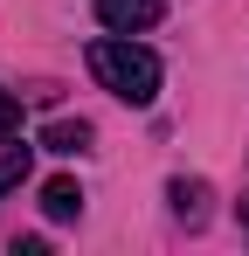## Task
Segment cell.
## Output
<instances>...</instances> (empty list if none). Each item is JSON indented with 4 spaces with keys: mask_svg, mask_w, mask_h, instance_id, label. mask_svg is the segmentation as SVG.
I'll list each match as a JSON object with an SVG mask.
<instances>
[{
    "mask_svg": "<svg viewBox=\"0 0 249 256\" xmlns=\"http://www.w3.org/2000/svg\"><path fill=\"white\" fill-rule=\"evenodd\" d=\"M90 76L124 104H152L160 97V56L124 42V35H104V42H90Z\"/></svg>",
    "mask_w": 249,
    "mask_h": 256,
    "instance_id": "1",
    "label": "cell"
},
{
    "mask_svg": "<svg viewBox=\"0 0 249 256\" xmlns=\"http://www.w3.org/2000/svg\"><path fill=\"white\" fill-rule=\"evenodd\" d=\"M166 14V0H97V21L111 28V35H138V28H152Z\"/></svg>",
    "mask_w": 249,
    "mask_h": 256,
    "instance_id": "2",
    "label": "cell"
},
{
    "mask_svg": "<svg viewBox=\"0 0 249 256\" xmlns=\"http://www.w3.org/2000/svg\"><path fill=\"white\" fill-rule=\"evenodd\" d=\"M28 160H35V146H28L21 132H0V194L28 180Z\"/></svg>",
    "mask_w": 249,
    "mask_h": 256,
    "instance_id": "3",
    "label": "cell"
},
{
    "mask_svg": "<svg viewBox=\"0 0 249 256\" xmlns=\"http://www.w3.org/2000/svg\"><path fill=\"white\" fill-rule=\"evenodd\" d=\"M42 214H48V222H76L83 214V187L76 180H48V187H42Z\"/></svg>",
    "mask_w": 249,
    "mask_h": 256,
    "instance_id": "4",
    "label": "cell"
},
{
    "mask_svg": "<svg viewBox=\"0 0 249 256\" xmlns=\"http://www.w3.org/2000/svg\"><path fill=\"white\" fill-rule=\"evenodd\" d=\"M166 194H173V214H180L187 228H201V222H208V187H201V180H173Z\"/></svg>",
    "mask_w": 249,
    "mask_h": 256,
    "instance_id": "5",
    "label": "cell"
},
{
    "mask_svg": "<svg viewBox=\"0 0 249 256\" xmlns=\"http://www.w3.org/2000/svg\"><path fill=\"white\" fill-rule=\"evenodd\" d=\"M42 146L48 152H90V125L83 118H56V125L42 132Z\"/></svg>",
    "mask_w": 249,
    "mask_h": 256,
    "instance_id": "6",
    "label": "cell"
},
{
    "mask_svg": "<svg viewBox=\"0 0 249 256\" xmlns=\"http://www.w3.org/2000/svg\"><path fill=\"white\" fill-rule=\"evenodd\" d=\"M7 125H21V104H14V97L0 90V132H7Z\"/></svg>",
    "mask_w": 249,
    "mask_h": 256,
    "instance_id": "7",
    "label": "cell"
},
{
    "mask_svg": "<svg viewBox=\"0 0 249 256\" xmlns=\"http://www.w3.org/2000/svg\"><path fill=\"white\" fill-rule=\"evenodd\" d=\"M242 228H249V208H242Z\"/></svg>",
    "mask_w": 249,
    "mask_h": 256,
    "instance_id": "8",
    "label": "cell"
}]
</instances>
